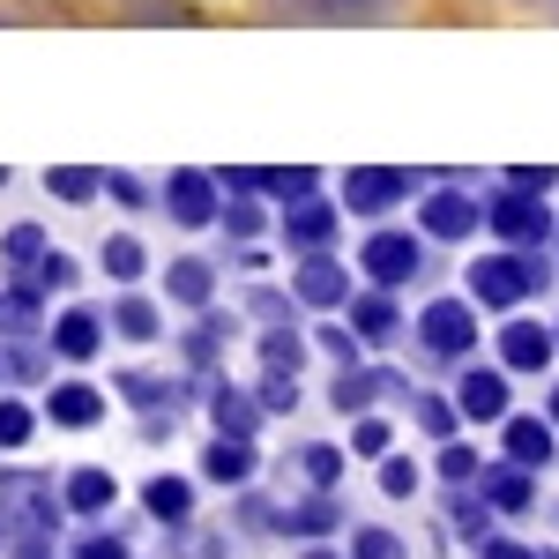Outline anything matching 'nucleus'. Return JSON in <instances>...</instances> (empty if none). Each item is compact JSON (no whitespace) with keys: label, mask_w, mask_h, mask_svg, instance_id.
Masks as SVG:
<instances>
[{"label":"nucleus","mask_w":559,"mask_h":559,"mask_svg":"<svg viewBox=\"0 0 559 559\" xmlns=\"http://www.w3.org/2000/svg\"><path fill=\"white\" fill-rule=\"evenodd\" d=\"M358 261H366V276H373V284H411V276H418V261H426V247H418V239H403V231H373Z\"/></svg>","instance_id":"nucleus-4"},{"label":"nucleus","mask_w":559,"mask_h":559,"mask_svg":"<svg viewBox=\"0 0 559 559\" xmlns=\"http://www.w3.org/2000/svg\"><path fill=\"white\" fill-rule=\"evenodd\" d=\"M418 336H426L432 358H463V350L477 344V313H471V299H432L426 313H418Z\"/></svg>","instance_id":"nucleus-2"},{"label":"nucleus","mask_w":559,"mask_h":559,"mask_svg":"<svg viewBox=\"0 0 559 559\" xmlns=\"http://www.w3.org/2000/svg\"><path fill=\"white\" fill-rule=\"evenodd\" d=\"M537 284H545L537 261H522V254H492V261L471 269V299L477 306H515V299H530Z\"/></svg>","instance_id":"nucleus-1"},{"label":"nucleus","mask_w":559,"mask_h":559,"mask_svg":"<svg viewBox=\"0 0 559 559\" xmlns=\"http://www.w3.org/2000/svg\"><path fill=\"white\" fill-rule=\"evenodd\" d=\"M471 224H485V210H477L463 187H440L426 202V231L432 239H471Z\"/></svg>","instance_id":"nucleus-6"},{"label":"nucleus","mask_w":559,"mask_h":559,"mask_svg":"<svg viewBox=\"0 0 559 559\" xmlns=\"http://www.w3.org/2000/svg\"><path fill=\"white\" fill-rule=\"evenodd\" d=\"M492 224H500V239H515V247H537V239H545V231H552V216H545V202H537V194H508V202H500V210H492Z\"/></svg>","instance_id":"nucleus-7"},{"label":"nucleus","mask_w":559,"mask_h":559,"mask_svg":"<svg viewBox=\"0 0 559 559\" xmlns=\"http://www.w3.org/2000/svg\"><path fill=\"white\" fill-rule=\"evenodd\" d=\"M403 194H411V173H388V165H358V173H344V210L350 216H388Z\"/></svg>","instance_id":"nucleus-3"},{"label":"nucleus","mask_w":559,"mask_h":559,"mask_svg":"<svg viewBox=\"0 0 559 559\" xmlns=\"http://www.w3.org/2000/svg\"><path fill=\"white\" fill-rule=\"evenodd\" d=\"M292 522V530H299V537H321V530H329V522H336V508H329V500H306L299 515H284Z\"/></svg>","instance_id":"nucleus-27"},{"label":"nucleus","mask_w":559,"mask_h":559,"mask_svg":"<svg viewBox=\"0 0 559 559\" xmlns=\"http://www.w3.org/2000/svg\"><path fill=\"white\" fill-rule=\"evenodd\" d=\"M455 530H463V537H485V508H471V500H463V508H455Z\"/></svg>","instance_id":"nucleus-38"},{"label":"nucleus","mask_w":559,"mask_h":559,"mask_svg":"<svg viewBox=\"0 0 559 559\" xmlns=\"http://www.w3.org/2000/svg\"><path fill=\"white\" fill-rule=\"evenodd\" d=\"M97 344H105V336H97V313H68V321L52 329V350H60V358H97Z\"/></svg>","instance_id":"nucleus-16"},{"label":"nucleus","mask_w":559,"mask_h":559,"mask_svg":"<svg viewBox=\"0 0 559 559\" xmlns=\"http://www.w3.org/2000/svg\"><path fill=\"white\" fill-rule=\"evenodd\" d=\"M68 508H75V515H105V508H112V477L105 471H75L68 477Z\"/></svg>","instance_id":"nucleus-17"},{"label":"nucleus","mask_w":559,"mask_h":559,"mask_svg":"<svg viewBox=\"0 0 559 559\" xmlns=\"http://www.w3.org/2000/svg\"><path fill=\"white\" fill-rule=\"evenodd\" d=\"M306 559H336V552H306Z\"/></svg>","instance_id":"nucleus-40"},{"label":"nucleus","mask_w":559,"mask_h":559,"mask_svg":"<svg viewBox=\"0 0 559 559\" xmlns=\"http://www.w3.org/2000/svg\"><path fill=\"white\" fill-rule=\"evenodd\" d=\"M216 426H224V440H247V432H254V403L224 395V403H216Z\"/></svg>","instance_id":"nucleus-25"},{"label":"nucleus","mask_w":559,"mask_h":559,"mask_svg":"<svg viewBox=\"0 0 559 559\" xmlns=\"http://www.w3.org/2000/svg\"><path fill=\"white\" fill-rule=\"evenodd\" d=\"M38 284H75V261H68V254H45L38 261Z\"/></svg>","instance_id":"nucleus-33"},{"label":"nucleus","mask_w":559,"mask_h":559,"mask_svg":"<svg viewBox=\"0 0 559 559\" xmlns=\"http://www.w3.org/2000/svg\"><path fill=\"white\" fill-rule=\"evenodd\" d=\"M134 269H142V247H134V239H105V276H120V284H128Z\"/></svg>","instance_id":"nucleus-26"},{"label":"nucleus","mask_w":559,"mask_h":559,"mask_svg":"<svg viewBox=\"0 0 559 559\" xmlns=\"http://www.w3.org/2000/svg\"><path fill=\"white\" fill-rule=\"evenodd\" d=\"M165 210H173V224H210L216 216V187L202 173H173L165 179Z\"/></svg>","instance_id":"nucleus-8"},{"label":"nucleus","mask_w":559,"mask_h":559,"mask_svg":"<svg viewBox=\"0 0 559 559\" xmlns=\"http://www.w3.org/2000/svg\"><path fill=\"white\" fill-rule=\"evenodd\" d=\"M38 247H45V239H38V224H23V231H8V254H15V261H31Z\"/></svg>","instance_id":"nucleus-34"},{"label":"nucleus","mask_w":559,"mask_h":559,"mask_svg":"<svg viewBox=\"0 0 559 559\" xmlns=\"http://www.w3.org/2000/svg\"><path fill=\"white\" fill-rule=\"evenodd\" d=\"M350 321H358L366 344H388V329H395V313H388L381 299H358V306H350Z\"/></svg>","instance_id":"nucleus-22"},{"label":"nucleus","mask_w":559,"mask_h":559,"mask_svg":"<svg viewBox=\"0 0 559 559\" xmlns=\"http://www.w3.org/2000/svg\"><path fill=\"white\" fill-rule=\"evenodd\" d=\"M142 500H150V515H157V522H187V515H194V485H187V477H157Z\"/></svg>","instance_id":"nucleus-15"},{"label":"nucleus","mask_w":559,"mask_h":559,"mask_svg":"<svg viewBox=\"0 0 559 559\" xmlns=\"http://www.w3.org/2000/svg\"><path fill=\"white\" fill-rule=\"evenodd\" d=\"M485 559H530L522 545H485Z\"/></svg>","instance_id":"nucleus-39"},{"label":"nucleus","mask_w":559,"mask_h":559,"mask_svg":"<svg viewBox=\"0 0 559 559\" xmlns=\"http://www.w3.org/2000/svg\"><path fill=\"white\" fill-rule=\"evenodd\" d=\"M559 350V329H537V321H508L500 329V358L515 366V373H545Z\"/></svg>","instance_id":"nucleus-5"},{"label":"nucleus","mask_w":559,"mask_h":559,"mask_svg":"<svg viewBox=\"0 0 559 559\" xmlns=\"http://www.w3.org/2000/svg\"><path fill=\"white\" fill-rule=\"evenodd\" d=\"M455 411H463L471 426H485V418H508V381H500V373H463V388H455Z\"/></svg>","instance_id":"nucleus-9"},{"label":"nucleus","mask_w":559,"mask_h":559,"mask_svg":"<svg viewBox=\"0 0 559 559\" xmlns=\"http://www.w3.org/2000/svg\"><path fill=\"white\" fill-rule=\"evenodd\" d=\"M388 0H306V15H329V23H373Z\"/></svg>","instance_id":"nucleus-21"},{"label":"nucleus","mask_w":559,"mask_h":559,"mask_svg":"<svg viewBox=\"0 0 559 559\" xmlns=\"http://www.w3.org/2000/svg\"><path fill=\"white\" fill-rule=\"evenodd\" d=\"M388 448V426H373V418H366V426H358V455H381Z\"/></svg>","instance_id":"nucleus-37"},{"label":"nucleus","mask_w":559,"mask_h":559,"mask_svg":"<svg viewBox=\"0 0 559 559\" xmlns=\"http://www.w3.org/2000/svg\"><path fill=\"white\" fill-rule=\"evenodd\" d=\"M112 329H120L128 344H157V306L128 299V306H120V313H112Z\"/></svg>","instance_id":"nucleus-19"},{"label":"nucleus","mask_w":559,"mask_h":559,"mask_svg":"<svg viewBox=\"0 0 559 559\" xmlns=\"http://www.w3.org/2000/svg\"><path fill=\"white\" fill-rule=\"evenodd\" d=\"M344 292H350V284H344V269H336V261H306V269H299V299L306 306H336Z\"/></svg>","instance_id":"nucleus-13"},{"label":"nucleus","mask_w":559,"mask_h":559,"mask_svg":"<svg viewBox=\"0 0 559 559\" xmlns=\"http://www.w3.org/2000/svg\"><path fill=\"white\" fill-rule=\"evenodd\" d=\"M202 471H210L216 485H247V477H254V448H247V440H216Z\"/></svg>","instance_id":"nucleus-14"},{"label":"nucleus","mask_w":559,"mask_h":559,"mask_svg":"<svg viewBox=\"0 0 559 559\" xmlns=\"http://www.w3.org/2000/svg\"><path fill=\"white\" fill-rule=\"evenodd\" d=\"M75 559H128V545H120V537H90Z\"/></svg>","instance_id":"nucleus-36"},{"label":"nucleus","mask_w":559,"mask_h":559,"mask_svg":"<svg viewBox=\"0 0 559 559\" xmlns=\"http://www.w3.org/2000/svg\"><path fill=\"white\" fill-rule=\"evenodd\" d=\"M440 471H448V477H455V485H463V477L477 471V455H471V448H448V455H440Z\"/></svg>","instance_id":"nucleus-35"},{"label":"nucleus","mask_w":559,"mask_h":559,"mask_svg":"<svg viewBox=\"0 0 559 559\" xmlns=\"http://www.w3.org/2000/svg\"><path fill=\"white\" fill-rule=\"evenodd\" d=\"M97 411H105V403H97L90 381H60L52 388V418H60V426H97Z\"/></svg>","instance_id":"nucleus-12"},{"label":"nucleus","mask_w":559,"mask_h":559,"mask_svg":"<svg viewBox=\"0 0 559 559\" xmlns=\"http://www.w3.org/2000/svg\"><path fill=\"white\" fill-rule=\"evenodd\" d=\"M381 492H388V500H403V492H418V471H411V463H388V471H381Z\"/></svg>","instance_id":"nucleus-31"},{"label":"nucleus","mask_w":559,"mask_h":559,"mask_svg":"<svg viewBox=\"0 0 559 559\" xmlns=\"http://www.w3.org/2000/svg\"><path fill=\"white\" fill-rule=\"evenodd\" d=\"M366 403H373V381H336V411H366Z\"/></svg>","instance_id":"nucleus-32"},{"label":"nucleus","mask_w":559,"mask_h":559,"mask_svg":"<svg viewBox=\"0 0 559 559\" xmlns=\"http://www.w3.org/2000/svg\"><path fill=\"white\" fill-rule=\"evenodd\" d=\"M552 418H559V388H552Z\"/></svg>","instance_id":"nucleus-41"},{"label":"nucleus","mask_w":559,"mask_h":559,"mask_svg":"<svg viewBox=\"0 0 559 559\" xmlns=\"http://www.w3.org/2000/svg\"><path fill=\"white\" fill-rule=\"evenodd\" d=\"M299 358H306V344H299V336H269V373H284V366L299 373Z\"/></svg>","instance_id":"nucleus-30"},{"label":"nucleus","mask_w":559,"mask_h":559,"mask_svg":"<svg viewBox=\"0 0 559 559\" xmlns=\"http://www.w3.org/2000/svg\"><path fill=\"white\" fill-rule=\"evenodd\" d=\"M31 440V411L23 403H0V448H23Z\"/></svg>","instance_id":"nucleus-28"},{"label":"nucleus","mask_w":559,"mask_h":559,"mask_svg":"<svg viewBox=\"0 0 559 559\" xmlns=\"http://www.w3.org/2000/svg\"><path fill=\"white\" fill-rule=\"evenodd\" d=\"M52 194H60V202H90V194H97V173H83V165H60V173H52Z\"/></svg>","instance_id":"nucleus-24"},{"label":"nucleus","mask_w":559,"mask_h":559,"mask_svg":"<svg viewBox=\"0 0 559 559\" xmlns=\"http://www.w3.org/2000/svg\"><path fill=\"white\" fill-rule=\"evenodd\" d=\"M284 239H292V247H329V239H336V210H329V202H299V210L284 216Z\"/></svg>","instance_id":"nucleus-11"},{"label":"nucleus","mask_w":559,"mask_h":559,"mask_svg":"<svg viewBox=\"0 0 559 559\" xmlns=\"http://www.w3.org/2000/svg\"><path fill=\"white\" fill-rule=\"evenodd\" d=\"M508 455L522 471H545L552 463V426L545 418H508Z\"/></svg>","instance_id":"nucleus-10"},{"label":"nucleus","mask_w":559,"mask_h":559,"mask_svg":"<svg viewBox=\"0 0 559 559\" xmlns=\"http://www.w3.org/2000/svg\"><path fill=\"white\" fill-rule=\"evenodd\" d=\"M350 559H403V545H395L388 530H366V537L350 545Z\"/></svg>","instance_id":"nucleus-29"},{"label":"nucleus","mask_w":559,"mask_h":559,"mask_svg":"<svg viewBox=\"0 0 559 559\" xmlns=\"http://www.w3.org/2000/svg\"><path fill=\"white\" fill-rule=\"evenodd\" d=\"M492 500H500V508H530V500H537V471H500L492 477Z\"/></svg>","instance_id":"nucleus-20"},{"label":"nucleus","mask_w":559,"mask_h":559,"mask_svg":"<svg viewBox=\"0 0 559 559\" xmlns=\"http://www.w3.org/2000/svg\"><path fill=\"white\" fill-rule=\"evenodd\" d=\"M165 284H173L179 306H210V269H202V261H173V276H165Z\"/></svg>","instance_id":"nucleus-18"},{"label":"nucleus","mask_w":559,"mask_h":559,"mask_svg":"<svg viewBox=\"0 0 559 559\" xmlns=\"http://www.w3.org/2000/svg\"><path fill=\"white\" fill-rule=\"evenodd\" d=\"M299 463H306V477H313V485H336V477H344V455H336V448H321V440H313V448H299Z\"/></svg>","instance_id":"nucleus-23"}]
</instances>
